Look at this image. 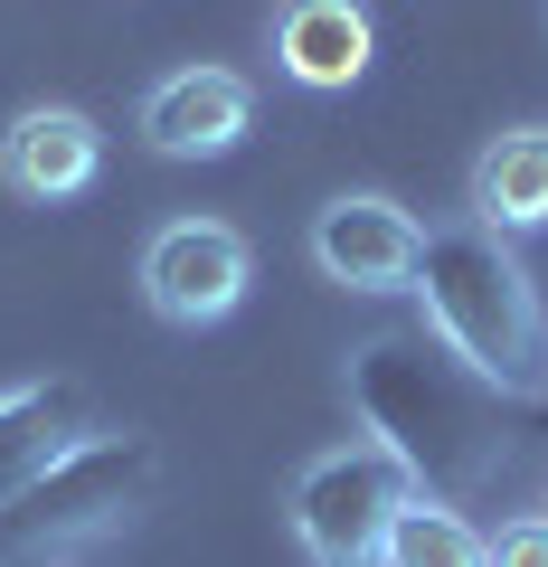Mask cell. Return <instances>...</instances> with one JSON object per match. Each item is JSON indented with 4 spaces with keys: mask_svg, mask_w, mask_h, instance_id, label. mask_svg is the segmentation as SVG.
I'll return each instance as SVG.
<instances>
[{
    "mask_svg": "<svg viewBox=\"0 0 548 567\" xmlns=\"http://www.w3.org/2000/svg\"><path fill=\"white\" fill-rule=\"evenodd\" d=\"M426 303V341L454 350L483 388L502 398H529L548 379V312H539V284H529L520 246L483 218H454L426 227V256H416V284Z\"/></svg>",
    "mask_w": 548,
    "mask_h": 567,
    "instance_id": "6da1fadb",
    "label": "cell"
},
{
    "mask_svg": "<svg viewBox=\"0 0 548 567\" xmlns=\"http://www.w3.org/2000/svg\"><path fill=\"white\" fill-rule=\"evenodd\" d=\"M152 473H162V454L133 425H85L66 454H48L39 483L0 502V567H76L114 548L143 520Z\"/></svg>",
    "mask_w": 548,
    "mask_h": 567,
    "instance_id": "7a4b0ae2",
    "label": "cell"
},
{
    "mask_svg": "<svg viewBox=\"0 0 548 567\" xmlns=\"http://www.w3.org/2000/svg\"><path fill=\"white\" fill-rule=\"evenodd\" d=\"M416 502V483H406V464L379 445V435H360V445H331L312 454L303 473H293V548H303L312 567H379V539L387 520Z\"/></svg>",
    "mask_w": 548,
    "mask_h": 567,
    "instance_id": "3957f363",
    "label": "cell"
},
{
    "mask_svg": "<svg viewBox=\"0 0 548 567\" xmlns=\"http://www.w3.org/2000/svg\"><path fill=\"white\" fill-rule=\"evenodd\" d=\"M256 284V246L237 237L227 218H170L162 237L143 246V303L180 331H208L246 303Z\"/></svg>",
    "mask_w": 548,
    "mask_h": 567,
    "instance_id": "277c9868",
    "label": "cell"
},
{
    "mask_svg": "<svg viewBox=\"0 0 548 567\" xmlns=\"http://www.w3.org/2000/svg\"><path fill=\"white\" fill-rule=\"evenodd\" d=\"M426 256V227L406 218L387 189H341V199L312 218V265H322L341 293H406Z\"/></svg>",
    "mask_w": 548,
    "mask_h": 567,
    "instance_id": "5b68a950",
    "label": "cell"
},
{
    "mask_svg": "<svg viewBox=\"0 0 548 567\" xmlns=\"http://www.w3.org/2000/svg\"><path fill=\"white\" fill-rule=\"evenodd\" d=\"M246 123H256V85L237 66H180L143 95V142L162 162H218L246 142Z\"/></svg>",
    "mask_w": 548,
    "mask_h": 567,
    "instance_id": "8992f818",
    "label": "cell"
},
{
    "mask_svg": "<svg viewBox=\"0 0 548 567\" xmlns=\"http://www.w3.org/2000/svg\"><path fill=\"white\" fill-rule=\"evenodd\" d=\"M95 171H104V133L76 104H29V114L0 133V181L29 208H58V199H76V189H95Z\"/></svg>",
    "mask_w": 548,
    "mask_h": 567,
    "instance_id": "52a82bcc",
    "label": "cell"
},
{
    "mask_svg": "<svg viewBox=\"0 0 548 567\" xmlns=\"http://www.w3.org/2000/svg\"><path fill=\"white\" fill-rule=\"evenodd\" d=\"M369 48H379V29H369L360 0H285V10H275V66H285L293 85H312V95L360 85Z\"/></svg>",
    "mask_w": 548,
    "mask_h": 567,
    "instance_id": "ba28073f",
    "label": "cell"
},
{
    "mask_svg": "<svg viewBox=\"0 0 548 567\" xmlns=\"http://www.w3.org/2000/svg\"><path fill=\"white\" fill-rule=\"evenodd\" d=\"M76 435H85V398L66 379H10L0 388V502L29 492L48 454H66Z\"/></svg>",
    "mask_w": 548,
    "mask_h": 567,
    "instance_id": "9c48e42d",
    "label": "cell"
},
{
    "mask_svg": "<svg viewBox=\"0 0 548 567\" xmlns=\"http://www.w3.org/2000/svg\"><path fill=\"white\" fill-rule=\"evenodd\" d=\"M464 218L502 227V237H529V227H548V123H520V133L483 142L473 189H464Z\"/></svg>",
    "mask_w": 548,
    "mask_h": 567,
    "instance_id": "30bf717a",
    "label": "cell"
},
{
    "mask_svg": "<svg viewBox=\"0 0 548 567\" xmlns=\"http://www.w3.org/2000/svg\"><path fill=\"white\" fill-rule=\"evenodd\" d=\"M379 567H492V539L464 520L454 502H435V492H416V502L387 520L379 539Z\"/></svg>",
    "mask_w": 548,
    "mask_h": 567,
    "instance_id": "8fae6325",
    "label": "cell"
},
{
    "mask_svg": "<svg viewBox=\"0 0 548 567\" xmlns=\"http://www.w3.org/2000/svg\"><path fill=\"white\" fill-rule=\"evenodd\" d=\"M492 567H548V511H520L492 529Z\"/></svg>",
    "mask_w": 548,
    "mask_h": 567,
    "instance_id": "7c38bea8",
    "label": "cell"
}]
</instances>
